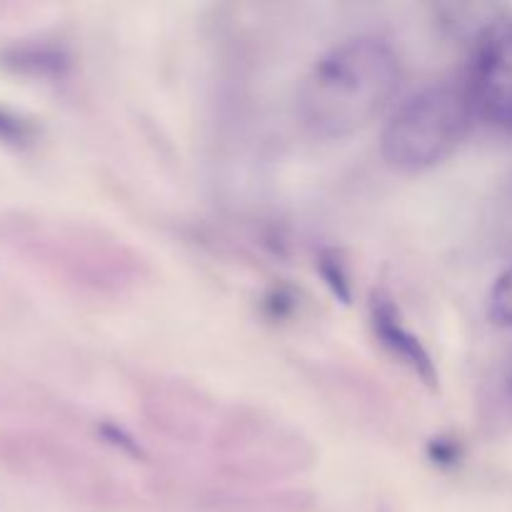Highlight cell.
Masks as SVG:
<instances>
[{
  "label": "cell",
  "mask_w": 512,
  "mask_h": 512,
  "mask_svg": "<svg viewBox=\"0 0 512 512\" xmlns=\"http://www.w3.org/2000/svg\"><path fill=\"white\" fill-rule=\"evenodd\" d=\"M318 265L325 283L330 285V290H333L343 303H350V295L353 293H350V275H348V268H345L343 258H340L335 250H325V253L320 255Z\"/></svg>",
  "instance_id": "6"
},
{
  "label": "cell",
  "mask_w": 512,
  "mask_h": 512,
  "mask_svg": "<svg viewBox=\"0 0 512 512\" xmlns=\"http://www.w3.org/2000/svg\"><path fill=\"white\" fill-rule=\"evenodd\" d=\"M465 88L475 113L512 133V20H498L480 33Z\"/></svg>",
  "instance_id": "3"
},
{
  "label": "cell",
  "mask_w": 512,
  "mask_h": 512,
  "mask_svg": "<svg viewBox=\"0 0 512 512\" xmlns=\"http://www.w3.org/2000/svg\"><path fill=\"white\" fill-rule=\"evenodd\" d=\"M403 63L380 35H353L315 58L295 93V115L315 138L363 133L393 105Z\"/></svg>",
  "instance_id": "1"
},
{
  "label": "cell",
  "mask_w": 512,
  "mask_h": 512,
  "mask_svg": "<svg viewBox=\"0 0 512 512\" xmlns=\"http://www.w3.org/2000/svg\"><path fill=\"white\" fill-rule=\"evenodd\" d=\"M370 328H373V335L380 343V348L395 363L403 365L405 370H410L415 378L423 380L430 388L438 385V368H435L433 355L425 348L420 335L405 323L400 305L385 290H375L373 298H370Z\"/></svg>",
  "instance_id": "4"
},
{
  "label": "cell",
  "mask_w": 512,
  "mask_h": 512,
  "mask_svg": "<svg viewBox=\"0 0 512 512\" xmlns=\"http://www.w3.org/2000/svg\"><path fill=\"white\" fill-rule=\"evenodd\" d=\"M465 85L433 83L415 90L385 120L380 155L400 173H425L450 158L475 118Z\"/></svg>",
  "instance_id": "2"
},
{
  "label": "cell",
  "mask_w": 512,
  "mask_h": 512,
  "mask_svg": "<svg viewBox=\"0 0 512 512\" xmlns=\"http://www.w3.org/2000/svg\"><path fill=\"white\" fill-rule=\"evenodd\" d=\"M433 448H435V453H433V460L435 463H440V465H455L458 463V458H460V448H458V443H453V440H435L433 443Z\"/></svg>",
  "instance_id": "7"
},
{
  "label": "cell",
  "mask_w": 512,
  "mask_h": 512,
  "mask_svg": "<svg viewBox=\"0 0 512 512\" xmlns=\"http://www.w3.org/2000/svg\"><path fill=\"white\" fill-rule=\"evenodd\" d=\"M488 318L498 328L512 330V265L495 278L488 295Z\"/></svg>",
  "instance_id": "5"
}]
</instances>
